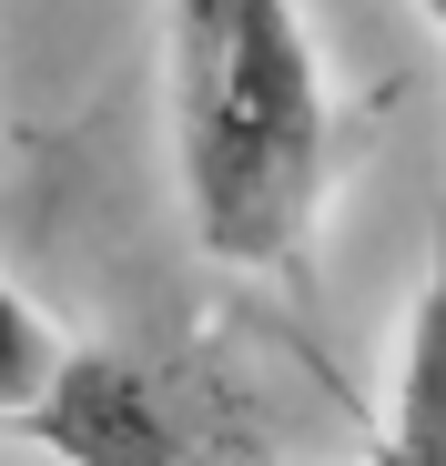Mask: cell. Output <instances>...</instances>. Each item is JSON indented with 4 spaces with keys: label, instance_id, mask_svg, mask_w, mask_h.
I'll return each mask as SVG.
<instances>
[{
    "label": "cell",
    "instance_id": "277c9868",
    "mask_svg": "<svg viewBox=\"0 0 446 466\" xmlns=\"http://www.w3.org/2000/svg\"><path fill=\"white\" fill-rule=\"evenodd\" d=\"M51 365H61V345H51V325L31 315V294L0 274V426H11L41 385H51Z\"/></svg>",
    "mask_w": 446,
    "mask_h": 466
},
{
    "label": "cell",
    "instance_id": "7a4b0ae2",
    "mask_svg": "<svg viewBox=\"0 0 446 466\" xmlns=\"http://www.w3.org/2000/svg\"><path fill=\"white\" fill-rule=\"evenodd\" d=\"M31 446L71 456V466H234L254 456V436H234V385H193L173 365H142V355H61L51 385L11 416Z\"/></svg>",
    "mask_w": 446,
    "mask_h": 466
},
{
    "label": "cell",
    "instance_id": "6da1fadb",
    "mask_svg": "<svg viewBox=\"0 0 446 466\" xmlns=\"http://www.w3.org/2000/svg\"><path fill=\"white\" fill-rule=\"evenodd\" d=\"M163 112L193 244L294 284L335 183V102L294 0H163Z\"/></svg>",
    "mask_w": 446,
    "mask_h": 466
},
{
    "label": "cell",
    "instance_id": "5b68a950",
    "mask_svg": "<svg viewBox=\"0 0 446 466\" xmlns=\"http://www.w3.org/2000/svg\"><path fill=\"white\" fill-rule=\"evenodd\" d=\"M416 11H426V31H436V41H446V0H416Z\"/></svg>",
    "mask_w": 446,
    "mask_h": 466
},
{
    "label": "cell",
    "instance_id": "3957f363",
    "mask_svg": "<svg viewBox=\"0 0 446 466\" xmlns=\"http://www.w3.org/2000/svg\"><path fill=\"white\" fill-rule=\"evenodd\" d=\"M376 466H446V213H436V254L406 315V355H396V406H386V446Z\"/></svg>",
    "mask_w": 446,
    "mask_h": 466
}]
</instances>
